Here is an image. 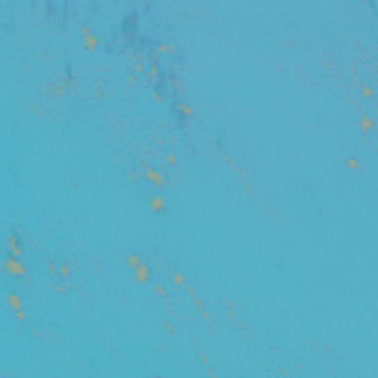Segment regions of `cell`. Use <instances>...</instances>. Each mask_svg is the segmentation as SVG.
Returning a JSON list of instances; mask_svg holds the SVG:
<instances>
[{
	"label": "cell",
	"instance_id": "6da1fadb",
	"mask_svg": "<svg viewBox=\"0 0 378 378\" xmlns=\"http://www.w3.org/2000/svg\"><path fill=\"white\" fill-rule=\"evenodd\" d=\"M127 266H133L136 281H142V284H148V281H151V269H148V263H145L139 254H127Z\"/></svg>",
	"mask_w": 378,
	"mask_h": 378
},
{
	"label": "cell",
	"instance_id": "7a4b0ae2",
	"mask_svg": "<svg viewBox=\"0 0 378 378\" xmlns=\"http://www.w3.org/2000/svg\"><path fill=\"white\" fill-rule=\"evenodd\" d=\"M3 272H6V275H12V278L27 281V269H24V263H21L18 257H9V254H6V260H3Z\"/></svg>",
	"mask_w": 378,
	"mask_h": 378
},
{
	"label": "cell",
	"instance_id": "3957f363",
	"mask_svg": "<svg viewBox=\"0 0 378 378\" xmlns=\"http://www.w3.org/2000/svg\"><path fill=\"white\" fill-rule=\"evenodd\" d=\"M80 30H83V42H86V48H89V51H95V48L101 45V39H98V35H95V33L89 30V24H83Z\"/></svg>",
	"mask_w": 378,
	"mask_h": 378
},
{
	"label": "cell",
	"instance_id": "277c9868",
	"mask_svg": "<svg viewBox=\"0 0 378 378\" xmlns=\"http://www.w3.org/2000/svg\"><path fill=\"white\" fill-rule=\"evenodd\" d=\"M6 245H9V251H6L9 257H21V254H24V248H21V242H18V237H15V234H9Z\"/></svg>",
	"mask_w": 378,
	"mask_h": 378
},
{
	"label": "cell",
	"instance_id": "5b68a950",
	"mask_svg": "<svg viewBox=\"0 0 378 378\" xmlns=\"http://www.w3.org/2000/svg\"><path fill=\"white\" fill-rule=\"evenodd\" d=\"M145 177H148L151 183H154L157 189H163V186H166V177H163L160 172H154V169H145Z\"/></svg>",
	"mask_w": 378,
	"mask_h": 378
},
{
	"label": "cell",
	"instance_id": "8992f818",
	"mask_svg": "<svg viewBox=\"0 0 378 378\" xmlns=\"http://www.w3.org/2000/svg\"><path fill=\"white\" fill-rule=\"evenodd\" d=\"M151 210L166 213V198H163V195H154V198H151Z\"/></svg>",
	"mask_w": 378,
	"mask_h": 378
},
{
	"label": "cell",
	"instance_id": "52a82bcc",
	"mask_svg": "<svg viewBox=\"0 0 378 378\" xmlns=\"http://www.w3.org/2000/svg\"><path fill=\"white\" fill-rule=\"evenodd\" d=\"M177 112H180L183 119H192V106H189V103H183V101H177Z\"/></svg>",
	"mask_w": 378,
	"mask_h": 378
},
{
	"label": "cell",
	"instance_id": "ba28073f",
	"mask_svg": "<svg viewBox=\"0 0 378 378\" xmlns=\"http://www.w3.org/2000/svg\"><path fill=\"white\" fill-rule=\"evenodd\" d=\"M6 298H9V305H12V310H21V295H18V292H9Z\"/></svg>",
	"mask_w": 378,
	"mask_h": 378
},
{
	"label": "cell",
	"instance_id": "9c48e42d",
	"mask_svg": "<svg viewBox=\"0 0 378 378\" xmlns=\"http://www.w3.org/2000/svg\"><path fill=\"white\" fill-rule=\"evenodd\" d=\"M361 130H363V133L372 130V119H369V116H361Z\"/></svg>",
	"mask_w": 378,
	"mask_h": 378
},
{
	"label": "cell",
	"instance_id": "30bf717a",
	"mask_svg": "<svg viewBox=\"0 0 378 378\" xmlns=\"http://www.w3.org/2000/svg\"><path fill=\"white\" fill-rule=\"evenodd\" d=\"M172 278H174V284H177V287H189V284H186V278H183V275H180V272H174V275H172Z\"/></svg>",
	"mask_w": 378,
	"mask_h": 378
},
{
	"label": "cell",
	"instance_id": "8fae6325",
	"mask_svg": "<svg viewBox=\"0 0 378 378\" xmlns=\"http://www.w3.org/2000/svg\"><path fill=\"white\" fill-rule=\"evenodd\" d=\"M346 166H349V169H355V172L361 169V163H358V157H349V160H346Z\"/></svg>",
	"mask_w": 378,
	"mask_h": 378
}]
</instances>
